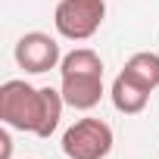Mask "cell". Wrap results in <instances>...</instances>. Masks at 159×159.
<instances>
[{
  "label": "cell",
  "mask_w": 159,
  "mask_h": 159,
  "mask_svg": "<svg viewBox=\"0 0 159 159\" xmlns=\"http://www.w3.org/2000/svg\"><path fill=\"white\" fill-rule=\"evenodd\" d=\"M62 91L31 88L22 78H10L0 84V119L7 128L28 131L34 137H50L62 119Z\"/></svg>",
  "instance_id": "obj_1"
},
{
  "label": "cell",
  "mask_w": 159,
  "mask_h": 159,
  "mask_svg": "<svg viewBox=\"0 0 159 159\" xmlns=\"http://www.w3.org/2000/svg\"><path fill=\"white\" fill-rule=\"evenodd\" d=\"M122 72H125L128 78H134L140 88H147V91L153 94V91L159 88V53L140 50V53L128 56V62L122 66Z\"/></svg>",
  "instance_id": "obj_7"
},
{
  "label": "cell",
  "mask_w": 159,
  "mask_h": 159,
  "mask_svg": "<svg viewBox=\"0 0 159 159\" xmlns=\"http://www.w3.org/2000/svg\"><path fill=\"white\" fill-rule=\"evenodd\" d=\"M59 91L66 106L72 109H94L103 97V59L91 47H78L59 62Z\"/></svg>",
  "instance_id": "obj_2"
},
{
  "label": "cell",
  "mask_w": 159,
  "mask_h": 159,
  "mask_svg": "<svg viewBox=\"0 0 159 159\" xmlns=\"http://www.w3.org/2000/svg\"><path fill=\"white\" fill-rule=\"evenodd\" d=\"M109 97H112V106L122 116H137V112H143V106L150 100V91L140 88L134 78H128L125 72H119L116 81H112V88H109Z\"/></svg>",
  "instance_id": "obj_6"
},
{
  "label": "cell",
  "mask_w": 159,
  "mask_h": 159,
  "mask_svg": "<svg viewBox=\"0 0 159 159\" xmlns=\"http://www.w3.org/2000/svg\"><path fill=\"white\" fill-rule=\"evenodd\" d=\"M16 62L28 75H44L62 62V53H59L56 38H50L44 31H28L16 41Z\"/></svg>",
  "instance_id": "obj_5"
},
{
  "label": "cell",
  "mask_w": 159,
  "mask_h": 159,
  "mask_svg": "<svg viewBox=\"0 0 159 159\" xmlns=\"http://www.w3.org/2000/svg\"><path fill=\"white\" fill-rule=\"evenodd\" d=\"M112 128L103 119H78L62 134V153L69 159H106L112 153Z\"/></svg>",
  "instance_id": "obj_4"
},
{
  "label": "cell",
  "mask_w": 159,
  "mask_h": 159,
  "mask_svg": "<svg viewBox=\"0 0 159 159\" xmlns=\"http://www.w3.org/2000/svg\"><path fill=\"white\" fill-rule=\"evenodd\" d=\"M13 156V140H10V131H0V159H10Z\"/></svg>",
  "instance_id": "obj_8"
},
{
  "label": "cell",
  "mask_w": 159,
  "mask_h": 159,
  "mask_svg": "<svg viewBox=\"0 0 159 159\" xmlns=\"http://www.w3.org/2000/svg\"><path fill=\"white\" fill-rule=\"evenodd\" d=\"M106 19L103 0H59L53 10V25L66 41H88L100 31Z\"/></svg>",
  "instance_id": "obj_3"
}]
</instances>
